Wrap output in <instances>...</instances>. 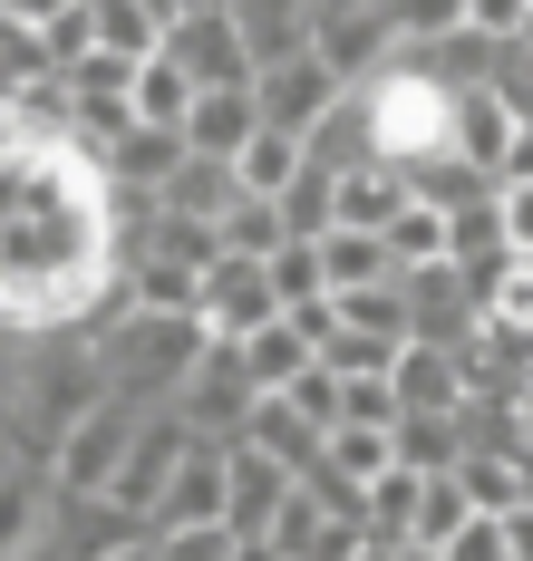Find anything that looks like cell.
<instances>
[{
    "label": "cell",
    "mask_w": 533,
    "mask_h": 561,
    "mask_svg": "<svg viewBox=\"0 0 533 561\" xmlns=\"http://www.w3.org/2000/svg\"><path fill=\"white\" fill-rule=\"evenodd\" d=\"M126 272H136V300H146V310H204V262H184L166 242H136Z\"/></svg>",
    "instance_id": "4fadbf2b"
},
{
    "label": "cell",
    "mask_w": 533,
    "mask_h": 561,
    "mask_svg": "<svg viewBox=\"0 0 533 561\" xmlns=\"http://www.w3.org/2000/svg\"><path fill=\"white\" fill-rule=\"evenodd\" d=\"M156 523H166V533H184V523H234V436H204V426H194V446H184Z\"/></svg>",
    "instance_id": "5b68a950"
},
{
    "label": "cell",
    "mask_w": 533,
    "mask_h": 561,
    "mask_svg": "<svg viewBox=\"0 0 533 561\" xmlns=\"http://www.w3.org/2000/svg\"><path fill=\"white\" fill-rule=\"evenodd\" d=\"M524 262H533V252H524Z\"/></svg>",
    "instance_id": "83f0119b"
},
{
    "label": "cell",
    "mask_w": 533,
    "mask_h": 561,
    "mask_svg": "<svg viewBox=\"0 0 533 561\" xmlns=\"http://www.w3.org/2000/svg\"><path fill=\"white\" fill-rule=\"evenodd\" d=\"M252 397H262V378H252L242 339H214V348L194 358V378L175 388V407H184V426H204V436H242Z\"/></svg>",
    "instance_id": "3957f363"
},
{
    "label": "cell",
    "mask_w": 533,
    "mask_h": 561,
    "mask_svg": "<svg viewBox=\"0 0 533 561\" xmlns=\"http://www.w3.org/2000/svg\"><path fill=\"white\" fill-rule=\"evenodd\" d=\"M194 10H234V0H194Z\"/></svg>",
    "instance_id": "4316f807"
},
{
    "label": "cell",
    "mask_w": 533,
    "mask_h": 561,
    "mask_svg": "<svg viewBox=\"0 0 533 561\" xmlns=\"http://www.w3.org/2000/svg\"><path fill=\"white\" fill-rule=\"evenodd\" d=\"M320 272H330V290H359V280L398 272V252H388V232H368V224H330L320 232Z\"/></svg>",
    "instance_id": "5bb4252c"
},
{
    "label": "cell",
    "mask_w": 533,
    "mask_h": 561,
    "mask_svg": "<svg viewBox=\"0 0 533 561\" xmlns=\"http://www.w3.org/2000/svg\"><path fill=\"white\" fill-rule=\"evenodd\" d=\"M49 39H59V58H68V68H78V58L98 49V0H68L59 20H49Z\"/></svg>",
    "instance_id": "7402d4cb"
},
{
    "label": "cell",
    "mask_w": 533,
    "mask_h": 561,
    "mask_svg": "<svg viewBox=\"0 0 533 561\" xmlns=\"http://www.w3.org/2000/svg\"><path fill=\"white\" fill-rule=\"evenodd\" d=\"M166 58H184V68H194V88H234V78H262V58H252V39H242L234 10H184L175 30H166Z\"/></svg>",
    "instance_id": "8992f818"
},
{
    "label": "cell",
    "mask_w": 533,
    "mask_h": 561,
    "mask_svg": "<svg viewBox=\"0 0 533 561\" xmlns=\"http://www.w3.org/2000/svg\"><path fill=\"white\" fill-rule=\"evenodd\" d=\"M350 88H359V78L320 49V39H310V49H292V58H272V68H262V126H292V136H310V126L340 107Z\"/></svg>",
    "instance_id": "7a4b0ae2"
},
{
    "label": "cell",
    "mask_w": 533,
    "mask_h": 561,
    "mask_svg": "<svg viewBox=\"0 0 533 561\" xmlns=\"http://www.w3.org/2000/svg\"><path fill=\"white\" fill-rule=\"evenodd\" d=\"M504 561H533V494L504 504Z\"/></svg>",
    "instance_id": "d4e9b609"
},
{
    "label": "cell",
    "mask_w": 533,
    "mask_h": 561,
    "mask_svg": "<svg viewBox=\"0 0 533 561\" xmlns=\"http://www.w3.org/2000/svg\"><path fill=\"white\" fill-rule=\"evenodd\" d=\"M475 513H485V504L466 494V474H456V465H436V474H427V494H417V523H408V533H417V561H446V542L466 533Z\"/></svg>",
    "instance_id": "7c38bea8"
},
{
    "label": "cell",
    "mask_w": 533,
    "mask_h": 561,
    "mask_svg": "<svg viewBox=\"0 0 533 561\" xmlns=\"http://www.w3.org/2000/svg\"><path fill=\"white\" fill-rule=\"evenodd\" d=\"M242 358H252V378H262V388H292L300 368L320 358V339H310V330L292 320V310H282L272 330H252V339H242Z\"/></svg>",
    "instance_id": "2e32d148"
},
{
    "label": "cell",
    "mask_w": 533,
    "mask_h": 561,
    "mask_svg": "<svg viewBox=\"0 0 533 561\" xmlns=\"http://www.w3.org/2000/svg\"><path fill=\"white\" fill-rule=\"evenodd\" d=\"M30 78H68V58L39 20H10L0 30V88H30Z\"/></svg>",
    "instance_id": "d6986e66"
},
{
    "label": "cell",
    "mask_w": 533,
    "mask_h": 561,
    "mask_svg": "<svg viewBox=\"0 0 533 561\" xmlns=\"http://www.w3.org/2000/svg\"><path fill=\"white\" fill-rule=\"evenodd\" d=\"M194 98H204V88H194V68H184V58L156 49L146 68H136V116H146V126H184Z\"/></svg>",
    "instance_id": "e0dca14e"
},
{
    "label": "cell",
    "mask_w": 533,
    "mask_h": 561,
    "mask_svg": "<svg viewBox=\"0 0 533 561\" xmlns=\"http://www.w3.org/2000/svg\"><path fill=\"white\" fill-rule=\"evenodd\" d=\"M59 10H68V0H0V20H39V30H49Z\"/></svg>",
    "instance_id": "484cf974"
},
{
    "label": "cell",
    "mask_w": 533,
    "mask_h": 561,
    "mask_svg": "<svg viewBox=\"0 0 533 561\" xmlns=\"http://www.w3.org/2000/svg\"><path fill=\"white\" fill-rule=\"evenodd\" d=\"M330 465H340V474H359V484H378V474H388V465H398V426H378V416H340V426H330Z\"/></svg>",
    "instance_id": "ac0fdd59"
},
{
    "label": "cell",
    "mask_w": 533,
    "mask_h": 561,
    "mask_svg": "<svg viewBox=\"0 0 533 561\" xmlns=\"http://www.w3.org/2000/svg\"><path fill=\"white\" fill-rule=\"evenodd\" d=\"M388 252H398V272H417V262H456V214L427 204V194H408L398 224H388Z\"/></svg>",
    "instance_id": "9a60e30c"
},
{
    "label": "cell",
    "mask_w": 533,
    "mask_h": 561,
    "mask_svg": "<svg viewBox=\"0 0 533 561\" xmlns=\"http://www.w3.org/2000/svg\"><path fill=\"white\" fill-rule=\"evenodd\" d=\"M359 523H368V513H359ZM359 523L330 513L310 484H292V504L272 513V533H262V561H350L359 552Z\"/></svg>",
    "instance_id": "ba28073f"
},
{
    "label": "cell",
    "mask_w": 533,
    "mask_h": 561,
    "mask_svg": "<svg viewBox=\"0 0 533 561\" xmlns=\"http://www.w3.org/2000/svg\"><path fill=\"white\" fill-rule=\"evenodd\" d=\"M204 348H214V320L204 310H136L107 339V388L136 397V407H175V388L194 378Z\"/></svg>",
    "instance_id": "6da1fadb"
},
{
    "label": "cell",
    "mask_w": 533,
    "mask_h": 561,
    "mask_svg": "<svg viewBox=\"0 0 533 561\" xmlns=\"http://www.w3.org/2000/svg\"><path fill=\"white\" fill-rule=\"evenodd\" d=\"M98 49H126V58H156L166 49V20L146 0H98Z\"/></svg>",
    "instance_id": "ffe728a7"
},
{
    "label": "cell",
    "mask_w": 533,
    "mask_h": 561,
    "mask_svg": "<svg viewBox=\"0 0 533 561\" xmlns=\"http://www.w3.org/2000/svg\"><path fill=\"white\" fill-rule=\"evenodd\" d=\"M408 310H417L408 339H446V348H466V339L485 330V290L466 280V262H417V272H408Z\"/></svg>",
    "instance_id": "52a82bcc"
},
{
    "label": "cell",
    "mask_w": 533,
    "mask_h": 561,
    "mask_svg": "<svg viewBox=\"0 0 533 561\" xmlns=\"http://www.w3.org/2000/svg\"><path fill=\"white\" fill-rule=\"evenodd\" d=\"M204 320H214V339H252L282 320V280H272V262L262 252H224L214 272H204Z\"/></svg>",
    "instance_id": "277c9868"
},
{
    "label": "cell",
    "mask_w": 533,
    "mask_h": 561,
    "mask_svg": "<svg viewBox=\"0 0 533 561\" xmlns=\"http://www.w3.org/2000/svg\"><path fill=\"white\" fill-rule=\"evenodd\" d=\"M300 465H282L272 446H252V436H234V533H242V561H262V533H272V513L292 504Z\"/></svg>",
    "instance_id": "9c48e42d"
},
{
    "label": "cell",
    "mask_w": 533,
    "mask_h": 561,
    "mask_svg": "<svg viewBox=\"0 0 533 561\" xmlns=\"http://www.w3.org/2000/svg\"><path fill=\"white\" fill-rule=\"evenodd\" d=\"M320 10H330V0H234V20H242V39H252L262 68L310 49V39H320Z\"/></svg>",
    "instance_id": "8fae6325"
},
{
    "label": "cell",
    "mask_w": 533,
    "mask_h": 561,
    "mask_svg": "<svg viewBox=\"0 0 533 561\" xmlns=\"http://www.w3.org/2000/svg\"><path fill=\"white\" fill-rule=\"evenodd\" d=\"M398 10V30H408V49H436V39H456V30H475L466 0H388Z\"/></svg>",
    "instance_id": "44dd1931"
},
{
    "label": "cell",
    "mask_w": 533,
    "mask_h": 561,
    "mask_svg": "<svg viewBox=\"0 0 533 561\" xmlns=\"http://www.w3.org/2000/svg\"><path fill=\"white\" fill-rule=\"evenodd\" d=\"M466 10L485 39H524V20H533V0H466Z\"/></svg>",
    "instance_id": "cb8c5ba5"
},
{
    "label": "cell",
    "mask_w": 533,
    "mask_h": 561,
    "mask_svg": "<svg viewBox=\"0 0 533 561\" xmlns=\"http://www.w3.org/2000/svg\"><path fill=\"white\" fill-rule=\"evenodd\" d=\"M262 136V78H234V88H204L194 116H184V146L194 156H242Z\"/></svg>",
    "instance_id": "30bf717a"
},
{
    "label": "cell",
    "mask_w": 533,
    "mask_h": 561,
    "mask_svg": "<svg viewBox=\"0 0 533 561\" xmlns=\"http://www.w3.org/2000/svg\"><path fill=\"white\" fill-rule=\"evenodd\" d=\"M495 204H504V232H514V252H533V174H504V184H495Z\"/></svg>",
    "instance_id": "603a6c76"
}]
</instances>
